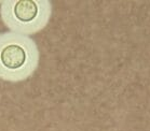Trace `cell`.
<instances>
[{
    "instance_id": "6da1fadb",
    "label": "cell",
    "mask_w": 150,
    "mask_h": 131,
    "mask_svg": "<svg viewBox=\"0 0 150 131\" xmlns=\"http://www.w3.org/2000/svg\"><path fill=\"white\" fill-rule=\"evenodd\" d=\"M39 64V50L30 37L14 32L0 34V78L22 82L31 76Z\"/></svg>"
},
{
    "instance_id": "7a4b0ae2",
    "label": "cell",
    "mask_w": 150,
    "mask_h": 131,
    "mask_svg": "<svg viewBox=\"0 0 150 131\" xmlns=\"http://www.w3.org/2000/svg\"><path fill=\"white\" fill-rule=\"evenodd\" d=\"M51 14L49 0H6L0 4V15L8 29L27 37L42 30Z\"/></svg>"
},
{
    "instance_id": "3957f363",
    "label": "cell",
    "mask_w": 150,
    "mask_h": 131,
    "mask_svg": "<svg viewBox=\"0 0 150 131\" xmlns=\"http://www.w3.org/2000/svg\"><path fill=\"white\" fill-rule=\"evenodd\" d=\"M0 4H1V1H0Z\"/></svg>"
}]
</instances>
